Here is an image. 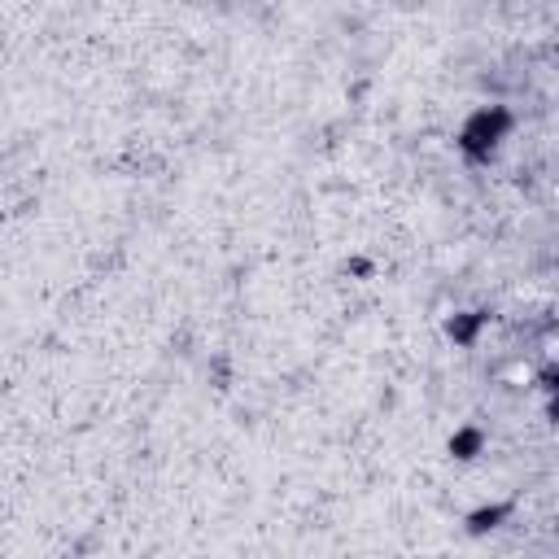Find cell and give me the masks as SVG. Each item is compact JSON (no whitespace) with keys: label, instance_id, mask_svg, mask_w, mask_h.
<instances>
[{"label":"cell","instance_id":"obj_1","mask_svg":"<svg viewBox=\"0 0 559 559\" xmlns=\"http://www.w3.org/2000/svg\"><path fill=\"white\" fill-rule=\"evenodd\" d=\"M511 131H515V114H511L507 105H476V109L463 118L454 144H459V153H463L467 162L485 166V162L498 157V148H502V140H507Z\"/></svg>","mask_w":559,"mask_h":559},{"label":"cell","instance_id":"obj_2","mask_svg":"<svg viewBox=\"0 0 559 559\" xmlns=\"http://www.w3.org/2000/svg\"><path fill=\"white\" fill-rule=\"evenodd\" d=\"M511 515H515V502H511V498H493V502L472 507V511L463 515V528H467V537H489V533H498Z\"/></svg>","mask_w":559,"mask_h":559},{"label":"cell","instance_id":"obj_3","mask_svg":"<svg viewBox=\"0 0 559 559\" xmlns=\"http://www.w3.org/2000/svg\"><path fill=\"white\" fill-rule=\"evenodd\" d=\"M489 310H454V314H445V341H454L459 349H472L476 341H480V332L489 328Z\"/></svg>","mask_w":559,"mask_h":559},{"label":"cell","instance_id":"obj_4","mask_svg":"<svg viewBox=\"0 0 559 559\" xmlns=\"http://www.w3.org/2000/svg\"><path fill=\"white\" fill-rule=\"evenodd\" d=\"M485 428L480 424H459L454 432H450V441H445V450H450V459H459V463H472V459H480L485 454Z\"/></svg>","mask_w":559,"mask_h":559},{"label":"cell","instance_id":"obj_5","mask_svg":"<svg viewBox=\"0 0 559 559\" xmlns=\"http://www.w3.org/2000/svg\"><path fill=\"white\" fill-rule=\"evenodd\" d=\"M537 389H542L546 397H559V358H555V362H546V367L537 371Z\"/></svg>","mask_w":559,"mask_h":559},{"label":"cell","instance_id":"obj_6","mask_svg":"<svg viewBox=\"0 0 559 559\" xmlns=\"http://www.w3.org/2000/svg\"><path fill=\"white\" fill-rule=\"evenodd\" d=\"M345 271H354V275H367V271H371V262H367V258H349V262H345Z\"/></svg>","mask_w":559,"mask_h":559},{"label":"cell","instance_id":"obj_7","mask_svg":"<svg viewBox=\"0 0 559 559\" xmlns=\"http://www.w3.org/2000/svg\"><path fill=\"white\" fill-rule=\"evenodd\" d=\"M546 415L559 424V397H546Z\"/></svg>","mask_w":559,"mask_h":559}]
</instances>
